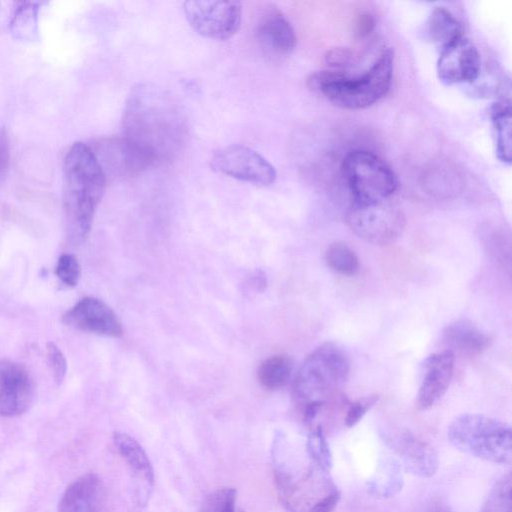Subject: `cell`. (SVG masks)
Listing matches in <instances>:
<instances>
[{"instance_id":"cell-1","label":"cell","mask_w":512,"mask_h":512,"mask_svg":"<svg viewBox=\"0 0 512 512\" xmlns=\"http://www.w3.org/2000/svg\"><path fill=\"white\" fill-rule=\"evenodd\" d=\"M123 138L152 166L171 163L188 138L187 118L162 88L141 83L132 88L122 117Z\"/></svg>"},{"instance_id":"cell-2","label":"cell","mask_w":512,"mask_h":512,"mask_svg":"<svg viewBox=\"0 0 512 512\" xmlns=\"http://www.w3.org/2000/svg\"><path fill=\"white\" fill-rule=\"evenodd\" d=\"M274 457L278 495L289 512H333L341 494L330 472L307 455L304 461L294 459L286 444H278Z\"/></svg>"},{"instance_id":"cell-3","label":"cell","mask_w":512,"mask_h":512,"mask_svg":"<svg viewBox=\"0 0 512 512\" xmlns=\"http://www.w3.org/2000/svg\"><path fill=\"white\" fill-rule=\"evenodd\" d=\"M394 54L390 48L383 49L363 74L350 77L344 71L323 70L309 75L307 86L323 94L335 106L347 110L367 108L389 91L393 76Z\"/></svg>"},{"instance_id":"cell-4","label":"cell","mask_w":512,"mask_h":512,"mask_svg":"<svg viewBox=\"0 0 512 512\" xmlns=\"http://www.w3.org/2000/svg\"><path fill=\"white\" fill-rule=\"evenodd\" d=\"M350 360L336 343L326 342L311 352L293 381V396L302 409L323 407L338 396L346 383Z\"/></svg>"},{"instance_id":"cell-5","label":"cell","mask_w":512,"mask_h":512,"mask_svg":"<svg viewBox=\"0 0 512 512\" xmlns=\"http://www.w3.org/2000/svg\"><path fill=\"white\" fill-rule=\"evenodd\" d=\"M447 436L458 450L495 464H510L512 431L498 419L475 413L457 416L449 425Z\"/></svg>"},{"instance_id":"cell-6","label":"cell","mask_w":512,"mask_h":512,"mask_svg":"<svg viewBox=\"0 0 512 512\" xmlns=\"http://www.w3.org/2000/svg\"><path fill=\"white\" fill-rule=\"evenodd\" d=\"M343 177L354 202L389 199L398 187L392 168L378 155L367 150H353L342 163Z\"/></svg>"},{"instance_id":"cell-7","label":"cell","mask_w":512,"mask_h":512,"mask_svg":"<svg viewBox=\"0 0 512 512\" xmlns=\"http://www.w3.org/2000/svg\"><path fill=\"white\" fill-rule=\"evenodd\" d=\"M349 228L360 238L376 245L394 242L405 227L401 209L389 199L352 202L346 214Z\"/></svg>"},{"instance_id":"cell-8","label":"cell","mask_w":512,"mask_h":512,"mask_svg":"<svg viewBox=\"0 0 512 512\" xmlns=\"http://www.w3.org/2000/svg\"><path fill=\"white\" fill-rule=\"evenodd\" d=\"M184 13L199 35L227 40L240 28L242 6L238 1L191 0L184 3Z\"/></svg>"},{"instance_id":"cell-9","label":"cell","mask_w":512,"mask_h":512,"mask_svg":"<svg viewBox=\"0 0 512 512\" xmlns=\"http://www.w3.org/2000/svg\"><path fill=\"white\" fill-rule=\"evenodd\" d=\"M211 167L219 174L258 186H268L277 177L274 166L266 158L242 144H231L216 151Z\"/></svg>"},{"instance_id":"cell-10","label":"cell","mask_w":512,"mask_h":512,"mask_svg":"<svg viewBox=\"0 0 512 512\" xmlns=\"http://www.w3.org/2000/svg\"><path fill=\"white\" fill-rule=\"evenodd\" d=\"M113 443L129 471L132 509L141 510L148 504L154 486L152 464L144 448L132 436L114 432Z\"/></svg>"},{"instance_id":"cell-11","label":"cell","mask_w":512,"mask_h":512,"mask_svg":"<svg viewBox=\"0 0 512 512\" xmlns=\"http://www.w3.org/2000/svg\"><path fill=\"white\" fill-rule=\"evenodd\" d=\"M481 72L478 49L464 35L441 48L438 78L447 85L475 82Z\"/></svg>"},{"instance_id":"cell-12","label":"cell","mask_w":512,"mask_h":512,"mask_svg":"<svg viewBox=\"0 0 512 512\" xmlns=\"http://www.w3.org/2000/svg\"><path fill=\"white\" fill-rule=\"evenodd\" d=\"M29 371L20 363L0 360V416L15 417L26 412L34 398Z\"/></svg>"},{"instance_id":"cell-13","label":"cell","mask_w":512,"mask_h":512,"mask_svg":"<svg viewBox=\"0 0 512 512\" xmlns=\"http://www.w3.org/2000/svg\"><path fill=\"white\" fill-rule=\"evenodd\" d=\"M63 322L75 329L101 336L118 338L122 324L115 312L102 300L85 297L63 314Z\"/></svg>"},{"instance_id":"cell-14","label":"cell","mask_w":512,"mask_h":512,"mask_svg":"<svg viewBox=\"0 0 512 512\" xmlns=\"http://www.w3.org/2000/svg\"><path fill=\"white\" fill-rule=\"evenodd\" d=\"M387 445L400 457L404 468L413 475L429 478L439 465L434 447L408 430L392 432L385 437Z\"/></svg>"},{"instance_id":"cell-15","label":"cell","mask_w":512,"mask_h":512,"mask_svg":"<svg viewBox=\"0 0 512 512\" xmlns=\"http://www.w3.org/2000/svg\"><path fill=\"white\" fill-rule=\"evenodd\" d=\"M454 361L455 355L447 349L425 359L416 401L419 410L430 409L444 396L453 376Z\"/></svg>"},{"instance_id":"cell-16","label":"cell","mask_w":512,"mask_h":512,"mask_svg":"<svg viewBox=\"0 0 512 512\" xmlns=\"http://www.w3.org/2000/svg\"><path fill=\"white\" fill-rule=\"evenodd\" d=\"M256 38L264 52L278 57L289 55L297 42L291 23L275 6L268 7L260 16Z\"/></svg>"},{"instance_id":"cell-17","label":"cell","mask_w":512,"mask_h":512,"mask_svg":"<svg viewBox=\"0 0 512 512\" xmlns=\"http://www.w3.org/2000/svg\"><path fill=\"white\" fill-rule=\"evenodd\" d=\"M105 504L103 482L98 475L86 473L65 489L58 504V512H103Z\"/></svg>"},{"instance_id":"cell-18","label":"cell","mask_w":512,"mask_h":512,"mask_svg":"<svg viewBox=\"0 0 512 512\" xmlns=\"http://www.w3.org/2000/svg\"><path fill=\"white\" fill-rule=\"evenodd\" d=\"M444 340L448 345L446 349L453 354L456 351L470 357L482 354L490 344L489 336L467 320L449 324L444 330Z\"/></svg>"},{"instance_id":"cell-19","label":"cell","mask_w":512,"mask_h":512,"mask_svg":"<svg viewBox=\"0 0 512 512\" xmlns=\"http://www.w3.org/2000/svg\"><path fill=\"white\" fill-rule=\"evenodd\" d=\"M104 152L108 166L120 176H137L151 167L148 160L123 137L107 141Z\"/></svg>"},{"instance_id":"cell-20","label":"cell","mask_w":512,"mask_h":512,"mask_svg":"<svg viewBox=\"0 0 512 512\" xmlns=\"http://www.w3.org/2000/svg\"><path fill=\"white\" fill-rule=\"evenodd\" d=\"M490 118L495 137V153L502 163H511V103L509 99H501L490 107Z\"/></svg>"},{"instance_id":"cell-21","label":"cell","mask_w":512,"mask_h":512,"mask_svg":"<svg viewBox=\"0 0 512 512\" xmlns=\"http://www.w3.org/2000/svg\"><path fill=\"white\" fill-rule=\"evenodd\" d=\"M403 486L401 465L398 461L384 459L377 467L373 477L367 482V492L376 498H390Z\"/></svg>"},{"instance_id":"cell-22","label":"cell","mask_w":512,"mask_h":512,"mask_svg":"<svg viewBox=\"0 0 512 512\" xmlns=\"http://www.w3.org/2000/svg\"><path fill=\"white\" fill-rule=\"evenodd\" d=\"M428 39L443 48L463 35V28L456 17L445 7H435L426 23Z\"/></svg>"},{"instance_id":"cell-23","label":"cell","mask_w":512,"mask_h":512,"mask_svg":"<svg viewBox=\"0 0 512 512\" xmlns=\"http://www.w3.org/2000/svg\"><path fill=\"white\" fill-rule=\"evenodd\" d=\"M292 371V359L288 355L277 354L261 362L257 370V378L264 388L276 390L287 385Z\"/></svg>"},{"instance_id":"cell-24","label":"cell","mask_w":512,"mask_h":512,"mask_svg":"<svg viewBox=\"0 0 512 512\" xmlns=\"http://www.w3.org/2000/svg\"><path fill=\"white\" fill-rule=\"evenodd\" d=\"M41 3L18 2L15 3L10 28L15 37L31 39L37 32V15Z\"/></svg>"},{"instance_id":"cell-25","label":"cell","mask_w":512,"mask_h":512,"mask_svg":"<svg viewBox=\"0 0 512 512\" xmlns=\"http://www.w3.org/2000/svg\"><path fill=\"white\" fill-rule=\"evenodd\" d=\"M305 453L315 466L326 472L331 471L332 454L322 426L311 428L305 444Z\"/></svg>"},{"instance_id":"cell-26","label":"cell","mask_w":512,"mask_h":512,"mask_svg":"<svg viewBox=\"0 0 512 512\" xmlns=\"http://www.w3.org/2000/svg\"><path fill=\"white\" fill-rule=\"evenodd\" d=\"M327 265L343 275L351 276L359 270V259L355 252L343 242L332 243L326 250Z\"/></svg>"},{"instance_id":"cell-27","label":"cell","mask_w":512,"mask_h":512,"mask_svg":"<svg viewBox=\"0 0 512 512\" xmlns=\"http://www.w3.org/2000/svg\"><path fill=\"white\" fill-rule=\"evenodd\" d=\"M512 476H502L490 490L481 512H511Z\"/></svg>"},{"instance_id":"cell-28","label":"cell","mask_w":512,"mask_h":512,"mask_svg":"<svg viewBox=\"0 0 512 512\" xmlns=\"http://www.w3.org/2000/svg\"><path fill=\"white\" fill-rule=\"evenodd\" d=\"M236 495L235 488H219L206 496L199 512H236Z\"/></svg>"},{"instance_id":"cell-29","label":"cell","mask_w":512,"mask_h":512,"mask_svg":"<svg viewBox=\"0 0 512 512\" xmlns=\"http://www.w3.org/2000/svg\"><path fill=\"white\" fill-rule=\"evenodd\" d=\"M55 273L62 283L69 287L77 285L80 278V265L72 254H63L59 257Z\"/></svg>"},{"instance_id":"cell-30","label":"cell","mask_w":512,"mask_h":512,"mask_svg":"<svg viewBox=\"0 0 512 512\" xmlns=\"http://www.w3.org/2000/svg\"><path fill=\"white\" fill-rule=\"evenodd\" d=\"M379 399L378 395L363 397L347 407L344 423L347 427L355 426Z\"/></svg>"},{"instance_id":"cell-31","label":"cell","mask_w":512,"mask_h":512,"mask_svg":"<svg viewBox=\"0 0 512 512\" xmlns=\"http://www.w3.org/2000/svg\"><path fill=\"white\" fill-rule=\"evenodd\" d=\"M48 362L57 384H61L67 372V361L62 351L52 342L47 344Z\"/></svg>"},{"instance_id":"cell-32","label":"cell","mask_w":512,"mask_h":512,"mask_svg":"<svg viewBox=\"0 0 512 512\" xmlns=\"http://www.w3.org/2000/svg\"><path fill=\"white\" fill-rule=\"evenodd\" d=\"M324 60L328 66L342 71V69L352 65L355 55L352 50L346 47H335L326 52Z\"/></svg>"},{"instance_id":"cell-33","label":"cell","mask_w":512,"mask_h":512,"mask_svg":"<svg viewBox=\"0 0 512 512\" xmlns=\"http://www.w3.org/2000/svg\"><path fill=\"white\" fill-rule=\"evenodd\" d=\"M375 26L376 20L371 13H360L354 21V35L359 39L366 38L374 31Z\"/></svg>"},{"instance_id":"cell-34","label":"cell","mask_w":512,"mask_h":512,"mask_svg":"<svg viewBox=\"0 0 512 512\" xmlns=\"http://www.w3.org/2000/svg\"><path fill=\"white\" fill-rule=\"evenodd\" d=\"M10 159V148L7 133L0 128V177L5 173Z\"/></svg>"},{"instance_id":"cell-35","label":"cell","mask_w":512,"mask_h":512,"mask_svg":"<svg viewBox=\"0 0 512 512\" xmlns=\"http://www.w3.org/2000/svg\"><path fill=\"white\" fill-rule=\"evenodd\" d=\"M427 512H451V510L446 502L435 498L429 503Z\"/></svg>"},{"instance_id":"cell-36","label":"cell","mask_w":512,"mask_h":512,"mask_svg":"<svg viewBox=\"0 0 512 512\" xmlns=\"http://www.w3.org/2000/svg\"><path fill=\"white\" fill-rule=\"evenodd\" d=\"M236 512H244L242 509H238Z\"/></svg>"}]
</instances>
